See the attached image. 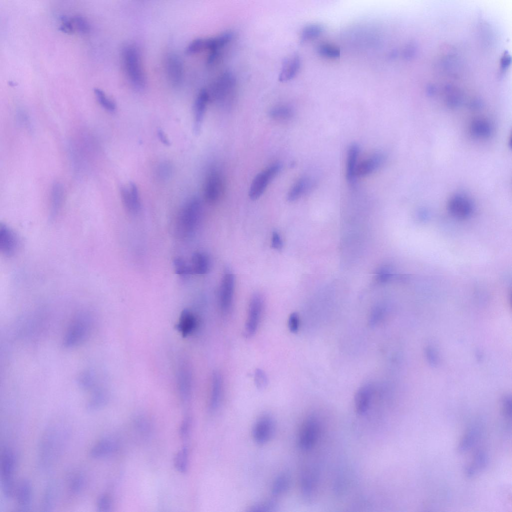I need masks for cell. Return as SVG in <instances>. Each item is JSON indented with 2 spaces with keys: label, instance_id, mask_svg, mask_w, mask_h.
Masks as SVG:
<instances>
[{
  "label": "cell",
  "instance_id": "obj_16",
  "mask_svg": "<svg viewBox=\"0 0 512 512\" xmlns=\"http://www.w3.org/2000/svg\"><path fill=\"white\" fill-rule=\"evenodd\" d=\"M385 155L381 152H376L358 164L356 176H366L380 168L385 160Z\"/></svg>",
  "mask_w": 512,
  "mask_h": 512
},
{
  "label": "cell",
  "instance_id": "obj_7",
  "mask_svg": "<svg viewBox=\"0 0 512 512\" xmlns=\"http://www.w3.org/2000/svg\"><path fill=\"white\" fill-rule=\"evenodd\" d=\"M235 286V276L232 270L226 268L223 274L218 292V302L224 312H228L231 308Z\"/></svg>",
  "mask_w": 512,
  "mask_h": 512
},
{
  "label": "cell",
  "instance_id": "obj_14",
  "mask_svg": "<svg viewBox=\"0 0 512 512\" xmlns=\"http://www.w3.org/2000/svg\"><path fill=\"white\" fill-rule=\"evenodd\" d=\"M18 246V237L12 230L5 224L0 227V248L4 255L14 256Z\"/></svg>",
  "mask_w": 512,
  "mask_h": 512
},
{
  "label": "cell",
  "instance_id": "obj_17",
  "mask_svg": "<svg viewBox=\"0 0 512 512\" xmlns=\"http://www.w3.org/2000/svg\"><path fill=\"white\" fill-rule=\"evenodd\" d=\"M235 80L232 74L226 72L222 74L212 86L211 92L208 94L210 98L220 100L230 92L234 86Z\"/></svg>",
  "mask_w": 512,
  "mask_h": 512
},
{
  "label": "cell",
  "instance_id": "obj_52",
  "mask_svg": "<svg viewBox=\"0 0 512 512\" xmlns=\"http://www.w3.org/2000/svg\"><path fill=\"white\" fill-rule=\"evenodd\" d=\"M158 136L160 140V142L166 146H170V142L168 138L166 136L164 132L160 129H158Z\"/></svg>",
  "mask_w": 512,
  "mask_h": 512
},
{
  "label": "cell",
  "instance_id": "obj_2",
  "mask_svg": "<svg viewBox=\"0 0 512 512\" xmlns=\"http://www.w3.org/2000/svg\"><path fill=\"white\" fill-rule=\"evenodd\" d=\"M121 56L124 70L130 84L138 90L144 88L146 76L138 48L132 44L126 45L122 49Z\"/></svg>",
  "mask_w": 512,
  "mask_h": 512
},
{
  "label": "cell",
  "instance_id": "obj_13",
  "mask_svg": "<svg viewBox=\"0 0 512 512\" xmlns=\"http://www.w3.org/2000/svg\"><path fill=\"white\" fill-rule=\"evenodd\" d=\"M448 208L454 216L463 219L468 217L472 210V204L467 197L457 194L453 196L448 200Z\"/></svg>",
  "mask_w": 512,
  "mask_h": 512
},
{
  "label": "cell",
  "instance_id": "obj_47",
  "mask_svg": "<svg viewBox=\"0 0 512 512\" xmlns=\"http://www.w3.org/2000/svg\"><path fill=\"white\" fill-rule=\"evenodd\" d=\"M172 174V167L168 162H164L160 165L158 168V176L162 179L168 178Z\"/></svg>",
  "mask_w": 512,
  "mask_h": 512
},
{
  "label": "cell",
  "instance_id": "obj_29",
  "mask_svg": "<svg viewBox=\"0 0 512 512\" xmlns=\"http://www.w3.org/2000/svg\"><path fill=\"white\" fill-rule=\"evenodd\" d=\"M470 130L474 136L478 138H488L491 135L492 132L490 124L484 120H474L470 124Z\"/></svg>",
  "mask_w": 512,
  "mask_h": 512
},
{
  "label": "cell",
  "instance_id": "obj_32",
  "mask_svg": "<svg viewBox=\"0 0 512 512\" xmlns=\"http://www.w3.org/2000/svg\"><path fill=\"white\" fill-rule=\"evenodd\" d=\"M294 114L293 109L288 106L282 105L272 108L268 112L270 118L277 120H286L292 118Z\"/></svg>",
  "mask_w": 512,
  "mask_h": 512
},
{
  "label": "cell",
  "instance_id": "obj_35",
  "mask_svg": "<svg viewBox=\"0 0 512 512\" xmlns=\"http://www.w3.org/2000/svg\"><path fill=\"white\" fill-rule=\"evenodd\" d=\"M107 400L106 394L102 391L96 390L86 404V409L90 412L98 410L106 404Z\"/></svg>",
  "mask_w": 512,
  "mask_h": 512
},
{
  "label": "cell",
  "instance_id": "obj_19",
  "mask_svg": "<svg viewBox=\"0 0 512 512\" xmlns=\"http://www.w3.org/2000/svg\"><path fill=\"white\" fill-rule=\"evenodd\" d=\"M32 489L30 482L26 480H22L16 490V502L21 511H28L31 506Z\"/></svg>",
  "mask_w": 512,
  "mask_h": 512
},
{
  "label": "cell",
  "instance_id": "obj_41",
  "mask_svg": "<svg viewBox=\"0 0 512 512\" xmlns=\"http://www.w3.org/2000/svg\"><path fill=\"white\" fill-rule=\"evenodd\" d=\"M278 508L275 501L268 500L255 504L252 506L248 511L251 512H268L276 510Z\"/></svg>",
  "mask_w": 512,
  "mask_h": 512
},
{
  "label": "cell",
  "instance_id": "obj_49",
  "mask_svg": "<svg viewBox=\"0 0 512 512\" xmlns=\"http://www.w3.org/2000/svg\"><path fill=\"white\" fill-rule=\"evenodd\" d=\"M192 424L191 418L186 417L183 420L180 428V434L182 438H186L190 434Z\"/></svg>",
  "mask_w": 512,
  "mask_h": 512
},
{
  "label": "cell",
  "instance_id": "obj_40",
  "mask_svg": "<svg viewBox=\"0 0 512 512\" xmlns=\"http://www.w3.org/2000/svg\"><path fill=\"white\" fill-rule=\"evenodd\" d=\"M317 52L320 55L328 58H337L340 54L339 48L327 44H320L317 48Z\"/></svg>",
  "mask_w": 512,
  "mask_h": 512
},
{
  "label": "cell",
  "instance_id": "obj_44",
  "mask_svg": "<svg viewBox=\"0 0 512 512\" xmlns=\"http://www.w3.org/2000/svg\"><path fill=\"white\" fill-rule=\"evenodd\" d=\"M72 20L74 28L82 34H86L90 31V25L88 21L82 16H76Z\"/></svg>",
  "mask_w": 512,
  "mask_h": 512
},
{
  "label": "cell",
  "instance_id": "obj_37",
  "mask_svg": "<svg viewBox=\"0 0 512 512\" xmlns=\"http://www.w3.org/2000/svg\"><path fill=\"white\" fill-rule=\"evenodd\" d=\"M478 431L475 428L470 429L462 440L458 447L460 452H462L470 450L475 444L478 436Z\"/></svg>",
  "mask_w": 512,
  "mask_h": 512
},
{
  "label": "cell",
  "instance_id": "obj_30",
  "mask_svg": "<svg viewBox=\"0 0 512 512\" xmlns=\"http://www.w3.org/2000/svg\"><path fill=\"white\" fill-rule=\"evenodd\" d=\"M127 200L129 212L137 214L140 210L141 204L138 189L134 182L130 183Z\"/></svg>",
  "mask_w": 512,
  "mask_h": 512
},
{
  "label": "cell",
  "instance_id": "obj_5",
  "mask_svg": "<svg viewBox=\"0 0 512 512\" xmlns=\"http://www.w3.org/2000/svg\"><path fill=\"white\" fill-rule=\"evenodd\" d=\"M282 167L280 163H274L255 176L248 192L251 200H256L263 194L270 182L278 174Z\"/></svg>",
  "mask_w": 512,
  "mask_h": 512
},
{
  "label": "cell",
  "instance_id": "obj_45",
  "mask_svg": "<svg viewBox=\"0 0 512 512\" xmlns=\"http://www.w3.org/2000/svg\"><path fill=\"white\" fill-rule=\"evenodd\" d=\"M254 382L256 386L260 389L264 388L268 384L267 376L264 372L260 369H256L254 372Z\"/></svg>",
  "mask_w": 512,
  "mask_h": 512
},
{
  "label": "cell",
  "instance_id": "obj_21",
  "mask_svg": "<svg viewBox=\"0 0 512 512\" xmlns=\"http://www.w3.org/2000/svg\"><path fill=\"white\" fill-rule=\"evenodd\" d=\"M197 325V319L194 314L191 310L185 309L182 312L176 327L184 337H186L194 332Z\"/></svg>",
  "mask_w": 512,
  "mask_h": 512
},
{
  "label": "cell",
  "instance_id": "obj_51",
  "mask_svg": "<svg viewBox=\"0 0 512 512\" xmlns=\"http://www.w3.org/2000/svg\"><path fill=\"white\" fill-rule=\"evenodd\" d=\"M502 412L504 415L508 418H511V400L508 397H506L502 400Z\"/></svg>",
  "mask_w": 512,
  "mask_h": 512
},
{
  "label": "cell",
  "instance_id": "obj_25",
  "mask_svg": "<svg viewBox=\"0 0 512 512\" xmlns=\"http://www.w3.org/2000/svg\"><path fill=\"white\" fill-rule=\"evenodd\" d=\"M192 274H204L210 268V260L208 256L202 252L194 253L190 264Z\"/></svg>",
  "mask_w": 512,
  "mask_h": 512
},
{
  "label": "cell",
  "instance_id": "obj_43",
  "mask_svg": "<svg viewBox=\"0 0 512 512\" xmlns=\"http://www.w3.org/2000/svg\"><path fill=\"white\" fill-rule=\"evenodd\" d=\"M112 506L110 498L106 494H102L98 498L96 507L98 510L101 512L111 511Z\"/></svg>",
  "mask_w": 512,
  "mask_h": 512
},
{
  "label": "cell",
  "instance_id": "obj_12",
  "mask_svg": "<svg viewBox=\"0 0 512 512\" xmlns=\"http://www.w3.org/2000/svg\"><path fill=\"white\" fill-rule=\"evenodd\" d=\"M166 70L170 84L174 86L181 84L184 75L183 64L180 58L175 54H168L166 59Z\"/></svg>",
  "mask_w": 512,
  "mask_h": 512
},
{
  "label": "cell",
  "instance_id": "obj_3",
  "mask_svg": "<svg viewBox=\"0 0 512 512\" xmlns=\"http://www.w3.org/2000/svg\"><path fill=\"white\" fill-rule=\"evenodd\" d=\"M202 214L200 200L194 198L188 201L178 214L175 226L176 236L181 238L189 237L196 231Z\"/></svg>",
  "mask_w": 512,
  "mask_h": 512
},
{
  "label": "cell",
  "instance_id": "obj_24",
  "mask_svg": "<svg viewBox=\"0 0 512 512\" xmlns=\"http://www.w3.org/2000/svg\"><path fill=\"white\" fill-rule=\"evenodd\" d=\"M222 392V378L217 372L212 376L210 406L212 410H215L219 406Z\"/></svg>",
  "mask_w": 512,
  "mask_h": 512
},
{
  "label": "cell",
  "instance_id": "obj_20",
  "mask_svg": "<svg viewBox=\"0 0 512 512\" xmlns=\"http://www.w3.org/2000/svg\"><path fill=\"white\" fill-rule=\"evenodd\" d=\"M116 448L117 444L114 440L105 438L97 442L90 448L89 456L95 459L104 458L113 454Z\"/></svg>",
  "mask_w": 512,
  "mask_h": 512
},
{
  "label": "cell",
  "instance_id": "obj_38",
  "mask_svg": "<svg viewBox=\"0 0 512 512\" xmlns=\"http://www.w3.org/2000/svg\"><path fill=\"white\" fill-rule=\"evenodd\" d=\"M94 93L97 100L103 108L110 112H113L116 110V104L114 102L110 99L102 90L96 88L94 90Z\"/></svg>",
  "mask_w": 512,
  "mask_h": 512
},
{
  "label": "cell",
  "instance_id": "obj_31",
  "mask_svg": "<svg viewBox=\"0 0 512 512\" xmlns=\"http://www.w3.org/2000/svg\"><path fill=\"white\" fill-rule=\"evenodd\" d=\"M290 484V476L286 472L280 474L275 478L272 488V492L275 496L282 494L287 491Z\"/></svg>",
  "mask_w": 512,
  "mask_h": 512
},
{
  "label": "cell",
  "instance_id": "obj_28",
  "mask_svg": "<svg viewBox=\"0 0 512 512\" xmlns=\"http://www.w3.org/2000/svg\"><path fill=\"white\" fill-rule=\"evenodd\" d=\"M58 494V488L54 482H52L46 488L42 502L43 511L50 512L54 508Z\"/></svg>",
  "mask_w": 512,
  "mask_h": 512
},
{
  "label": "cell",
  "instance_id": "obj_9",
  "mask_svg": "<svg viewBox=\"0 0 512 512\" xmlns=\"http://www.w3.org/2000/svg\"><path fill=\"white\" fill-rule=\"evenodd\" d=\"M319 425L314 416L308 417L302 424L298 437V445L304 450L311 449L318 439Z\"/></svg>",
  "mask_w": 512,
  "mask_h": 512
},
{
  "label": "cell",
  "instance_id": "obj_33",
  "mask_svg": "<svg viewBox=\"0 0 512 512\" xmlns=\"http://www.w3.org/2000/svg\"><path fill=\"white\" fill-rule=\"evenodd\" d=\"M488 462V458L486 453L480 450L474 454L472 464L467 466L466 468L470 474L474 476L477 470L485 468Z\"/></svg>",
  "mask_w": 512,
  "mask_h": 512
},
{
  "label": "cell",
  "instance_id": "obj_27",
  "mask_svg": "<svg viewBox=\"0 0 512 512\" xmlns=\"http://www.w3.org/2000/svg\"><path fill=\"white\" fill-rule=\"evenodd\" d=\"M310 186L309 178L304 176L300 178L289 190L286 199L290 202L296 201L305 194Z\"/></svg>",
  "mask_w": 512,
  "mask_h": 512
},
{
  "label": "cell",
  "instance_id": "obj_18",
  "mask_svg": "<svg viewBox=\"0 0 512 512\" xmlns=\"http://www.w3.org/2000/svg\"><path fill=\"white\" fill-rule=\"evenodd\" d=\"M300 64V58L296 54L286 58L282 64L278 74V80L286 82L293 79L298 73Z\"/></svg>",
  "mask_w": 512,
  "mask_h": 512
},
{
  "label": "cell",
  "instance_id": "obj_39",
  "mask_svg": "<svg viewBox=\"0 0 512 512\" xmlns=\"http://www.w3.org/2000/svg\"><path fill=\"white\" fill-rule=\"evenodd\" d=\"M175 272L180 276H186L192 274L190 264H188L182 258H177L173 261Z\"/></svg>",
  "mask_w": 512,
  "mask_h": 512
},
{
  "label": "cell",
  "instance_id": "obj_23",
  "mask_svg": "<svg viewBox=\"0 0 512 512\" xmlns=\"http://www.w3.org/2000/svg\"><path fill=\"white\" fill-rule=\"evenodd\" d=\"M360 146L356 143L352 144L348 148L346 160V178L351 184L355 182L357 161L360 153Z\"/></svg>",
  "mask_w": 512,
  "mask_h": 512
},
{
  "label": "cell",
  "instance_id": "obj_4",
  "mask_svg": "<svg viewBox=\"0 0 512 512\" xmlns=\"http://www.w3.org/2000/svg\"><path fill=\"white\" fill-rule=\"evenodd\" d=\"M16 458L10 448L4 449L0 461V476L2 490L4 496L10 498L14 493V474Z\"/></svg>",
  "mask_w": 512,
  "mask_h": 512
},
{
  "label": "cell",
  "instance_id": "obj_34",
  "mask_svg": "<svg viewBox=\"0 0 512 512\" xmlns=\"http://www.w3.org/2000/svg\"><path fill=\"white\" fill-rule=\"evenodd\" d=\"M324 28L320 24H310L306 26L300 34V42H304L318 36L323 32Z\"/></svg>",
  "mask_w": 512,
  "mask_h": 512
},
{
  "label": "cell",
  "instance_id": "obj_10",
  "mask_svg": "<svg viewBox=\"0 0 512 512\" xmlns=\"http://www.w3.org/2000/svg\"><path fill=\"white\" fill-rule=\"evenodd\" d=\"M274 431V422L273 418L268 414H264L255 423L252 435L257 443L263 444L271 438Z\"/></svg>",
  "mask_w": 512,
  "mask_h": 512
},
{
  "label": "cell",
  "instance_id": "obj_1",
  "mask_svg": "<svg viewBox=\"0 0 512 512\" xmlns=\"http://www.w3.org/2000/svg\"><path fill=\"white\" fill-rule=\"evenodd\" d=\"M65 428L56 426L48 428L42 436L38 448L39 464L42 468H51L60 456L66 438Z\"/></svg>",
  "mask_w": 512,
  "mask_h": 512
},
{
  "label": "cell",
  "instance_id": "obj_8",
  "mask_svg": "<svg viewBox=\"0 0 512 512\" xmlns=\"http://www.w3.org/2000/svg\"><path fill=\"white\" fill-rule=\"evenodd\" d=\"M263 308L262 296L259 294H254L250 302L245 326V334L247 336H251L256 333L260 322Z\"/></svg>",
  "mask_w": 512,
  "mask_h": 512
},
{
  "label": "cell",
  "instance_id": "obj_48",
  "mask_svg": "<svg viewBox=\"0 0 512 512\" xmlns=\"http://www.w3.org/2000/svg\"><path fill=\"white\" fill-rule=\"evenodd\" d=\"M62 24L60 26V31L70 34L74 31V26L72 19H69L66 16H62L60 18Z\"/></svg>",
  "mask_w": 512,
  "mask_h": 512
},
{
  "label": "cell",
  "instance_id": "obj_22",
  "mask_svg": "<svg viewBox=\"0 0 512 512\" xmlns=\"http://www.w3.org/2000/svg\"><path fill=\"white\" fill-rule=\"evenodd\" d=\"M372 391V386L367 384L360 388L356 392L354 398V405L358 414H363L368 409Z\"/></svg>",
  "mask_w": 512,
  "mask_h": 512
},
{
  "label": "cell",
  "instance_id": "obj_36",
  "mask_svg": "<svg viewBox=\"0 0 512 512\" xmlns=\"http://www.w3.org/2000/svg\"><path fill=\"white\" fill-rule=\"evenodd\" d=\"M174 464L176 470L180 473H186L188 466V451L186 447H183L176 455Z\"/></svg>",
  "mask_w": 512,
  "mask_h": 512
},
{
  "label": "cell",
  "instance_id": "obj_6",
  "mask_svg": "<svg viewBox=\"0 0 512 512\" xmlns=\"http://www.w3.org/2000/svg\"><path fill=\"white\" fill-rule=\"evenodd\" d=\"M90 324V318L87 315H80L68 330L64 342V346L72 347L82 342L88 333Z\"/></svg>",
  "mask_w": 512,
  "mask_h": 512
},
{
  "label": "cell",
  "instance_id": "obj_50",
  "mask_svg": "<svg viewBox=\"0 0 512 512\" xmlns=\"http://www.w3.org/2000/svg\"><path fill=\"white\" fill-rule=\"evenodd\" d=\"M271 243L272 248L276 250H280L283 248L284 242L276 230L272 232Z\"/></svg>",
  "mask_w": 512,
  "mask_h": 512
},
{
  "label": "cell",
  "instance_id": "obj_42",
  "mask_svg": "<svg viewBox=\"0 0 512 512\" xmlns=\"http://www.w3.org/2000/svg\"><path fill=\"white\" fill-rule=\"evenodd\" d=\"M85 484L84 476L81 474H76L70 480L69 489L72 494H80L83 490Z\"/></svg>",
  "mask_w": 512,
  "mask_h": 512
},
{
  "label": "cell",
  "instance_id": "obj_46",
  "mask_svg": "<svg viewBox=\"0 0 512 512\" xmlns=\"http://www.w3.org/2000/svg\"><path fill=\"white\" fill-rule=\"evenodd\" d=\"M300 320L298 314L294 312L292 313L288 320V326L290 330L292 333L296 332L300 328Z\"/></svg>",
  "mask_w": 512,
  "mask_h": 512
},
{
  "label": "cell",
  "instance_id": "obj_11",
  "mask_svg": "<svg viewBox=\"0 0 512 512\" xmlns=\"http://www.w3.org/2000/svg\"><path fill=\"white\" fill-rule=\"evenodd\" d=\"M223 188L221 175L218 171L212 170L208 174L205 182L204 195L206 199L210 202L216 201L223 192Z\"/></svg>",
  "mask_w": 512,
  "mask_h": 512
},
{
  "label": "cell",
  "instance_id": "obj_26",
  "mask_svg": "<svg viewBox=\"0 0 512 512\" xmlns=\"http://www.w3.org/2000/svg\"><path fill=\"white\" fill-rule=\"evenodd\" d=\"M64 190L62 185L58 183H54L51 190L50 193V216L54 218L58 213L62 203Z\"/></svg>",
  "mask_w": 512,
  "mask_h": 512
},
{
  "label": "cell",
  "instance_id": "obj_15",
  "mask_svg": "<svg viewBox=\"0 0 512 512\" xmlns=\"http://www.w3.org/2000/svg\"><path fill=\"white\" fill-rule=\"evenodd\" d=\"M210 100L208 90L204 88L202 89L198 92L194 104V131L196 134H198L200 131L207 104Z\"/></svg>",
  "mask_w": 512,
  "mask_h": 512
}]
</instances>
